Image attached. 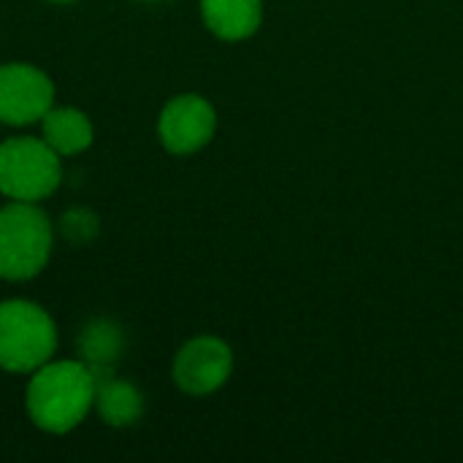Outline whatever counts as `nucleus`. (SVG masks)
Listing matches in <instances>:
<instances>
[{"label":"nucleus","instance_id":"1","mask_svg":"<svg viewBox=\"0 0 463 463\" xmlns=\"http://www.w3.org/2000/svg\"><path fill=\"white\" fill-rule=\"evenodd\" d=\"M98 377L84 361H46L30 374L24 407L46 434L73 431L95 407Z\"/></svg>","mask_w":463,"mask_h":463},{"label":"nucleus","instance_id":"2","mask_svg":"<svg viewBox=\"0 0 463 463\" xmlns=\"http://www.w3.org/2000/svg\"><path fill=\"white\" fill-rule=\"evenodd\" d=\"M54 231L38 203L11 201L0 206V279L24 282L38 277L52 255Z\"/></svg>","mask_w":463,"mask_h":463},{"label":"nucleus","instance_id":"3","mask_svg":"<svg viewBox=\"0 0 463 463\" xmlns=\"http://www.w3.org/2000/svg\"><path fill=\"white\" fill-rule=\"evenodd\" d=\"M57 350V326L49 312L24 298L0 304V369L33 374Z\"/></svg>","mask_w":463,"mask_h":463},{"label":"nucleus","instance_id":"4","mask_svg":"<svg viewBox=\"0 0 463 463\" xmlns=\"http://www.w3.org/2000/svg\"><path fill=\"white\" fill-rule=\"evenodd\" d=\"M62 182V157L41 136H16L0 144V193L8 201L41 203Z\"/></svg>","mask_w":463,"mask_h":463},{"label":"nucleus","instance_id":"5","mask_svg":"<svg viewBox=\"0 0 463 463\" xmlns=\"http://www.w3.org/2000/svg\"><path fill=\"white\" fill-rule=\"evenodd\" d=\"M54 106L52 79L30 62L0 65V122L11 128L35 125Z\"/></svg>","mask_w":463,"mask_h":463},{"label":"nucleus","instance_id":"6","mask_svg":"<svg viewBox=\"0 0 463 463\" xmlns=\"http://www.w3.org/2000/svg\"><path fill=\"white\" fill-rule=\"evenodd\" d=\"M217 130L214 106L201 95H176L168 100L157 119V136L174 155H193L203 149Z\"/></svg>","mask_w":463,"mask_h":463},{"label":"nucleus","instance_id":"7","mask_svg":"<svg viewBox=\"0 0 463 463\" xmlns=\"http://www.w3.org/2000/svg\"><path fill=\"white\" fill-rule=\"evenodd\" d=\"M233 372V353L217 336L190 339L174 358V383L190 396L220 391Z\"/></svg>","mask_w":463,"mask_h":463},{"label":"nucleus","instance_id":"8","mask_svg":"<svg viewBox=\"0 0 463 463\" xmlns=\"http://www.w3.org/2000/svg\"><path fill=\"white\" fill-rule=\"evenodd\" d=\"M206 27L222 41H244L263 22V0H201Z\"/></svg>","mask_w":463,"mask_h":463},{"label":"nucleus","instance_id":"9","mask_svg":"<svg viewBox=\"0 0 463 463\" xmlns=\"http://www.w3.org/2000/svg\"><path fill=\"white\" fill-rule=\"evenodd\" d=\"M41 138L60 157H71V155L84 152L92 144L95 130L84 111L73 106H52L41 119Z\"/></svg>","mask_w":463,"mask_h":463},{"label":"nucleus","instance_id":"10","mask_svg":"<svg viewBox=\"0 0 463 463\" xmlns=\"http://www.w3.org/2000/svg\"><path fill=\"white\" fill-rule=\"evenodd\" d=\"M98 388H95V412L106 426L114 429H128L138 423L144 415V396L133 383L117 380L111 374H95Z\"/></svg>","mask_w":463,"mask_h":463},{"label":"nucleus","instance_id":"11","mask_svg":"<svg viewBox=\"0 0 463 463\" xmlns=\"http://www.w3.org/2000/svg\"><path fill=\"white\" fill-rule=\"evenodd\" d=\"M76 347L81 361L95 374H111V366L125 347V336L114 320H92L81 328Z\"/></svg>","mask_w":463,"mask_h":463},{"label":"nucleus","instance_id":"12","mask_svg":"<svg viewBox=\"0 0 463 463\" xmlns=\"http://www.w3.org/2000/svg\"><path fill=\"white\" fill-rule=\"evenodd\" d=\"M62 233L71 239V241H90L95 233H98V220L92 212L87 209H71L65 217H62Z\"/></svg>","mask_w":463,"mask_h":463},{"label":"nucleus","instance_id":"13","mask_svg":"<svg viewBox=\"0 0 463 463\" xmlns=\"http://www.w3.org/2000/svg\"><path fill=\"white\" fill-rule=\"evenodd\" d=\"M52 3H62L65 5V3H73V0H52Z\"/></svg>","mask_w":463,"mask_h":463}]
</instances>
